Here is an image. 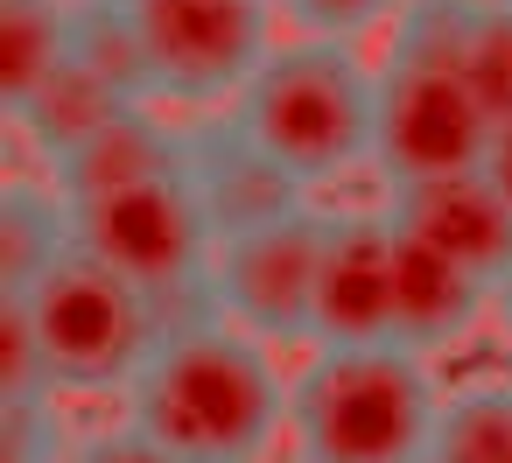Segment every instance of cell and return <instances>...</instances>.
<instances>
[{
    "instance_id": "6da1fadb",
    "label": "cell",
    "mask_w": 512,
    "mask_h": 463,
    "mask_svg": "<svg viewBox=\"0 0 512 463\" xmlns=\"http://www.w3.org/2000/svg\"><path fill=\"white\" fill-rule=\"evenodd\" d=\"M127 421L176 463H260L288 435V372L239 323L190 316L134 379Z\"/></svg>"
},
{
    "instance_id": "7a4b0ae2",
    "label": "cell",
    "mask_w": 512,
    "mask_h": 463,
    "mask_svg": "<svg viewBox=\"0 0 512 463\" xmlns=\"http://www.w3.org/2000/svg\"><path fill=\"white\" fill-rule=\"evenodd\" d=\"M470 15L477 0H407V15L393 22V50L379 64V141H372V169L386 190L477 176L498 141L484 99L456 64Z\"/></svg>"
},
{
    "instance_id": "3957f363",
    "label": "cell",
    "mask_w": 512,
    "mask_h": 463,
    "mask_svg": "<svg viewBox=\"0 0 512 463\" xmlns=\"http://www.w3.org/2000/svg\"><path fill=\"white\" fill-rule=\"evenodd\" d=\"M442 379L400 344H316L288 372L295 463H421L442 428Z\"/></svg>"
},
{
    "instance_id": "277c9868",
    "label": "cell",
    "mask_w": 512,
    "mask_h": 463,
    "mask_svg": "<svg viewBox=\"0 0 512 463\" xmlns=\"http://www.w3.org/2000/svg\"><path fill=\"white\" fill-rule=\"evenodd\" d=\"M232 120L281 176H295L302 190H323L372 162L379 71L358 57V43L288 36L232 99Z\"/></svg>"
},
{
    "instance_id": "5b68a950",
    "label": "cell",
    "mask_w": 512,
    "mask_h": 463,
    "mask_svg": "<svg viewBox=\"0 0 512 463\" xmlns=\"http://www.w3.org/2000/svg\"><path fill=\"white\" fill-rule=\"evenodd\" d=\"M15 302L36 323V344L50 358L57 393H134V379L148 372V358L176 330L162 302H148L134 281H120L92 253H64Z\"/></svg>"
},
{
    "instance_id": "8992f818",
    "label": "cell",
    "mask_w": 512,
    "mask_h": 463,
    "mask_svg": "<svg viewBox=\"0 0 512 463\" xmlns=\"http://www.w3.org/2000/svg\"><path fill=\"white\" fill-rule=\"evenodd\" d=\"M78 225V253H92L99 267H113L120 281H134L148 302L169 309V323L211 316V260H218V232L190 190V176H155L92 204H71Z\"/></svg>"
},
{
    "instance_id": "52a82bcc",
    "label": "cell",
    "mask_w": 512,
    "mask_h": 463,
    "mask_svg": "<svg viewBox=\"0 0 512 463\" xmlns=\"http://www.w3.org/2000/svg\"><path fill=\"white\" fill-rule=\"evenodd\" d=\"M148 43L155 99L169 106H225L253 85V71L281 50L274 0H127Z\"/></svg>"
},
{
    "instance_id": "ba28073f",
    "label": "cell",
    "mask_w": 512,
    "mask_h": 463,
    "mask_svg": "<svg viewBox=\"0 0 512 463\" xmlns=\"http://www.w3.org/2000/svg\"><path fill=\"white\" fill-rule=\"evenodd\" d=\"M323 232L330 211L302 204L281 225L218 239L211 260V316L239 323L260 344H295L316 323V274H323Z\"/></svg>"
},
{
    "instance_id": "9c48e42d",
    "label": "cell",
    "mask_w": 512,
    "mask_h": 463,
    "mask_svg": "<svg viewBox=\"0 0 512 463\" xmlns=\"http://www.w3.org/2000/svg\"><path fill=\"white\" fill-rule=\"evenodd\" d=\"M393 288H400V218H393V204L330 211L309 337L316 344H393Z\"/></svg>"
},
{
    "instance_id": "30bf717a",
    "label": "cell",
    "mask_w": 512,
    "mask_h": 463,
    "mask_svg": "<svg viewBox=\"0 0 512 463\" xmlns=\"http://www.w3.org/2000/svg\"><path fill=\"white\" fill-rule=\"evenodd\" d=\"M183 176H190V190H197V204H204V218H211L218 239L281 225V218H295V211L309 204V190H302L295 176H281V169L239 134L232 113L183 127Z\"/></svg>"
},
{
    "instance_id": "8fae6325",
    "label": "cell",
    "mask_w": 512,
    "mask_h": 463,
    "mask_svg": "<svg viewBox=\"0 0 512 463\" xmlns=\"http://www.w3.org/2000/svg\"><path fill=\"white\" fill-rule=\"evenodd\" d=\"M386 204H393V218H400L407 239H421L442 260H456L491 295L512 281V204L498 197V183L484 169L477 176L414 183V190H386Z\"/></svg>"
},
{
    "instance_id": "7c38bea8",
    "label": "cell",
    "mask_w": 512,
    "mask_h": 463,
    "mask_svg": "<svg viewBox=\"0 0 512 463\" xmlns=\"http://www.w3.org/2000/svg\"><path fill=\"white\" fill-rule=\"evenodd\" d=\"M491 309V288L470 281L456 260L428 253L421 239L400 232V288H393V344L414 351V358H442V351H463L477 337Z\"/></svg>"
},
{
    "instance_id": "4fadbf2b",
    "label": "cell",
    "mask_w": 512,
    "mask_h": 463,
    "mask_svg": "<svg viewBox=\"0 0 512 463\" xmlns=\"http://www.w3.org/2000/svg\"><path fill=\"white\" fill-rule=\"evenodd\" d=\"M176 169H183V127H169L155 106H134L113 127H99L85 148H71L64 162H50L43 183L64 204H92V197H113V190L155 183V176H176Z\"/></svg>"
},
{
    "instance_id": "5bb4252c",
    "label": "cell",
    "mask_w": 512,
    "mask_h": 463,
    "mask_svg": "<svg viewBox=\"0 0 512 463\" xmlns=\"http://www.w3.org/2000/svg\"><path fill=\"white\" fill-rule=\"evenodd\" d=\"M64 253H78L71 204L50 183H8L0 190V295H29Z\"/></svg>"
},
{
    "instance_id": "9a60e30c",
    "label": "cell",
    "mask_w": 512,
    "mask_h": 463,
    "mask_svg": "<svg viewBox=\"0 0 512 463\" xmlns=\"http://www.w3.org/2000/svg\"><path fill=\"white\" fill-rule=\"evenodd\" d=\"M120 113H134V99H120L113 85H99L85 64H64V71H57L22 113H8V120L36 141V155H43V169H50V162H64L71 148H85L99 127H113Z\"/></svg>"
},
{
    "instance_id": "2e32d148",
    "label": "cell",
    "mask_w": 512,
    "mask_h": 463,
    "mask_svg": "<svg viewBox=\"0 0 512 463\" xmlns=\"http://www.w3.org/2000/svg\"><path fill=\"white\" fill-rule=\"evenodd\" d=\"M71 64V0H0V99L22 113Z\"/></svg>"
},
{
    "instance_id": "e0dca14e",
    "label": "cell",
    "mask_w": 512,
    "mask_h": 463,
    "mask_svg": "<svg viewBox=\"0 0 512 463\" xmlns=\"http://www.w3.org/2000/svg\"><path fill=\"white\" fill-rule=\"evenodd\" d=\"M71 64H85L99 85H113L134 106H162L155 71H148V43L134 29L127 0H71Z\"/></svg>"
},
{
    "instance_id": "ac0fdd59",
    "label": "cell",
    "mask_w": 512,
    "mask_h": 463,
    "mask_svg": "<svg viewBox=\"0 0 512 463\" xmlns=\"http://www.w3.org/2000/svg\"><path fill=\"white\" fill-rule=\"evenodd\" d=\"M435 463H512V379H470L449 386Z\"/></svg>"
},
{
    "instance_id": "d6986e66",
    "label": "cell",
    "mask_w": 512,
    "mask_h": 463,
    "mask_svg": "<svg viewBox=\"0 0 512 463\" xmlns=\"http://www.w3.org/2000/svg\"><path fill=\"white\" fill-rule=\"evenodd\" d=\"M456 64H463L470 92L484 99L491 127H512V0H477Z\"/></svg>"
},
{
    "instance_id": "ffe728a7",
    "label": "cell",
    "mask_w": 512,
    "mask_h": 463,
    "mask_svg": "<svg viewBox=\"0 0 512 463\" xmlns=\"http://www.w3.org/2000/svg\"><path fill=\"white\" fill-rule=\"evenodd\" d=\"M29 400H57L50 386V358L36 344V323L15 295H0V407H29Z\"/></svg>"
},
{
    "instance_id": "44dd1931",
    "label": "cell",
    "mask_w": 512,
    "mask_h": 463,
    "mask_svg": "<svg viewBox=\"0 0 512 463\" xmlns=\"http://www.w3.org/2000/svg\"><path fill=\"white\" fill-rule=\"evenodd\" d=\"M281 22L295 36H323V43H358L386 22L407 15V0H274Z\"/></svg>"
},
{
    "instance_id": "7402d4cb",
    "label": "cell",
    "mask_w": 512,
    "mask_h": 463,
    "mask_svg": "<svg viewBox=\"0 0 512 463\" xmlns=\"http://www.w3.org/2000/svg\"><path fill=\"white\" fill-rule=\"evenodd\" d=\"M0 463H71V428L57 400L0 407Z\"/></svg>"
},
{
    "instance_id": "603a6c76",
    "label": "cell",
    "mask_w": 512,
    "mask_h": 463,
    "mask_svg": "<svg viewBox=\"0 0 512 463\" xmlns=\"http://www.w3.org/2000/svg\"><path fill=\"white\" fill-rule=\"evenodd\" d=\"M71 463H176L162 442H148L134 421H120V428H92V435H78L71 442Z\"/></svg>"
},
{
    "instance_id": "cb8c5ba5",
    "label": "cell",
    "mask_w": 512,
    "mask_h": 463,
    "mask_svg": "<svg viewBox=\"0 0 512 463\" xmlns=\"http://www.w3.org/2000/svg\"><path fill=\"white\" fill-rule=\"evenodd\" d=\"M484 176H491L498 197L512 204V127H498V141H491V155H484Z\"/></svg>"
},
{
    "instance_id": "d4e9b609",
    "label": "cell",
    "mask_w": 512,
    "mask_h": 463,
    "mask_svg": "<svg viewBox=\"0 0 512 463\" xmlns=\"http://www.w3.org/2000/svg\"><path fill=\"white\" fill-rule=\"evenodd\" d=\"M421 463H435V456H421Z\"/></svg>"
}]
</instances>
